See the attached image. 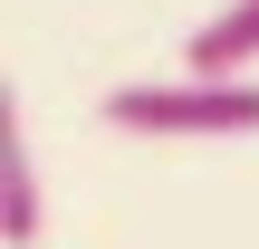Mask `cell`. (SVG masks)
<instances>
[{
    "instance_id": "6da1fadb",
    "label": "cell",
    "mask_w": 259,
    "mask_h": 249,
    "mask_svg": "<svg viewBox=\"0 0 259 249\" xmlns=\"http://www.w3.org/2000/svg\"><path fill=\"white\" fill-rule=\"evenodd\" d=\"M106 125L144 134V144L259 134V86L250 77H144V86H106Z\"/></svg>"
},
{
    "instance_id": "7a4b0ae2",
    "label": "cell",
    "mask_w": 259,
    "mask_h": 249,
    "mask_svg": "<svg viewBox=\"0 0 259 249\" xmlns=\"http://www.w3.org/2000/svg\"><path fill=\"white\" fill-rule=\"evenodd\" d=\"M0 240H10V249H38V163H29L19 96L0 106Z\"/></svg>"
},
{
    "instance_id": "3957f363",
    "label": "cell",
    "mask_w": 259,
    "mask_h": 249,
    "mask_svg": "<svg viewBox=\"0 0 259 249\" xmlns=\"http://www.w3.org/2000/svg\"><path fill=\"white\" fill-rule=\"evenodd\" d=\"M250 58H259V0H231L221 19H202V29H192L183 77H240Z\"/></svg>"
}]
</instances>
